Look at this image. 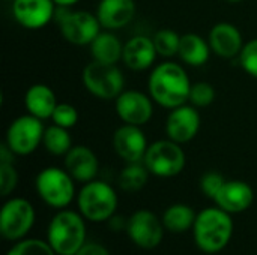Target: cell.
Masks as SVG:
<instances>
[{
	"instance_id": "6da1fadb",
	"label": "cell",
	"mask_w": 257,
	"mask_h": 255,
	"mask_svg": "<svg viewBox=\"0 0 257 255\" xmlns=\"http://www.w3.org/2000/svg\"><path fill=\"white\" fill-rule=\"evenodd\" d=\"M191 80L176 62L158 63L148 78V92L155 104L172 110L188 102Z\"/></svg>"
},
{
	"instance_id": "7a4b0ae2",
	"label": "cell",
	"mask_w": 257,
	"mask_h": 255,
	"mask_svg": "<svg viewBox=\"0 0 257 255\" xmlns=\"http://www.w3.org/2000/svg\"><path fill=\"white\" fill-rule=\"evenodd\" d=\"M194 240L200 251L217 254L223 251L233 234V221L230 213L217 207H208L197 213L193 227Z\"/></svg>"
},
{
	"instance_id": "3957f363",
	"label": "cell",
	"mask_w": 257,
	"mask_h": 255,
	"mask_svg": "<svg viewBox=\"0 0 257 255\" xmlns=\"http://www.w3.org/2000/svg\"><path fill=\"white\" fill-rule=\"evenodd\" d=\"M83 215L62 210L48 225V243L57 255H75L84 245L86 225Z\"/></svg>"
},
{
	"instance_id": "277c9868",
	"label": "cell",
	"mask_w": 257,
	"mask_h": 255,
	"mask_svg": "<svg viewBox=\"0 0 257 255\" xmlns=\"http://www.w3.org/2000/svg\"><path fill=\"white\" fill-rule=\"evenodd\" d=\"M86 90L98 99H116L125 90V75L117 65L89 62L81 74Z\"/></svg>"
},
{
	"instance_id": "5b68a950",
	"label": "cell",
	"mask_w": 257,
	"mask_h": 255,
	"mask_svg": "<svg viewBox=\"0 0 257 255\" xmlns=\"http://www.w3.org/2000/svg\"><path fill=\"white\" fill-rule=\"evenodd\" d=\"M80 213L93 222H102L113 216L117 209L116 191L102 180H92L84 183L78 192Z\"/></svg>"
},
{
	"instance_id": "8992f818",
	"label": "cell",
	"mask_w": 257,
	"mask_h": 255,
	"mask_svg": "<svg viewBox=\"0 0 257 255\" xmlns=\"http://www.w3.org/2000/svg\"><path fill=\"white\" fill-rule=\"evenodd\" d=\"M54 18L65 41L74 45H90L102 29L96 14L89 11H72L71 8L57 6Z\"/></svg>"
},
{
	"instance_id": "52a82bcc",
	"label": "cell",
	"mask_w": 257,
	"mask_h": 255,
	"mask_svg": "<svg viewBox=\"0 0 257 255\" xmlns=\"http://www.w3.org/2000/svg\"><path fill=\"white\" fill-rule=\"evenodd\" d=\"M35 186L41 200L54 209L66 207L75 195L72 176L59 167H47L41 170L36 176Z\"/></svg>"
},
{
	"instance_id": "ba28073f",
	"label": "cell",
	"mask_w": 257,
	"mask_h": 255,
	"mask_svg": "<svg viewBox=\"0 0 257 255\" xmlns=\"http://www.w3.org/2000/svg\"><path fill=\"white\" fill-rule=\"evenodd\" d=\"M185 152L179 143L166 138L154 141L148 146L143 158V164L152 176L157 177H175L185 167Z\"/></svg>"
},
{
	"instance_id": "9c48e42d",
	"label": "cell",
	"mask_w": 257,
	"mask_h": 255,
	"mask_svg": "<svg viewBox=\"0 0 257 255\" xmlns=\"http://www.w3.org/2000/svg\"><path fill=\"white\" fill-rule=\"evenodd\" d=\"M45 126L41 119L32 114H23L14 119L5 135V144L18 156H27L33 153L39 144H42Z\"/></svg>"
},
{
	"instance_id": "30bf717a",
	"label": "cell",
	"mask_w": 257,
	"mask_h": 255,
	"mask_svg": "<svg viewBox=\"0 0 257 255\" xmlns=\"http://www.w3.org/2000/svg\"><path fill=\"white\" fill-rule=\"evenodd\" d=\"M35 210L24 198L8 200L0 212V231L6 240H21L33 227Z\"/></svg>"
},
{
	"instance_id": "8fae6325",
	"label": "cell",
	"mask_w": 257,
	"mask_h": 255,
	"mask_svg": "<svg viewBox=\"0 0 257 255\" xmlns=\"http://www.w3.org/2000/svg\"><path fill=\"white\" fill-rule=\"evenodd\" d=\"M114 108L123 123L143 126L152 119L154 99L140 90H123L114 99Z\"/></svg>"
},
{
	"instance_id": "7c38bea8",
	"label": "cell",
	"mask_w": 257,
	"mask_h": 255,
	"mask_svg": "<svg viewBox=\"0 0 257 255\" xmlns=\"http://www.w3.org/2000/svg\"><path fill=\"white\" fill-rule=\"evenodd\" d=\"M126 233L142 249L157 248L164 234V224L151 210H137L126 222Z\"/></svg>"
},
{
	"instance_id": "4fadbf2b",
	"label": "cell",
	"mask_w": 257,
	"mask_h": 255,
	"mask_svg": "<svg viewBox=\"0 0 257 255\" xmlns=\"http://www.w3.org/2000/svg\"><path fill=\"white\" fill-rule=\"evenodd\" d=\"M200 114L191 104H184L172 108L166 119V135L167 138L185 144L196 138L200 131Z\"/></svg>"
},
{
	"instance_id": "5bb4252c",
	"label": "cell",
	"mask_w": 257,
	"mask_h": 255,
	"mask_svg": "<svg viewBox=\"0 0 257 255\" xmlns=\"http://www.w3.org/2000/svg\"><path fill=\"white\" fill-rule=\"evenodd\" d=\"M53 0H12V15L15 21L29 30L45 27L56 15Z\"/></svg>"
},
{
	"instance_id": "9a60e30c",
	"label": "cell",
	"mask_w": 257,
	"mask_h": 255,
	"mask_svg": "<svg viewBox=\"0 0 257 255\" xmlns=\"http://www.w3.org/2000/svg\"><path fill=\"white\" fill-rule=\"evenodd\" d=\"M148 140L142 126L126 125L119 126L113 134V147L117 156L128 162H142L148 150Z\"/></svg>"
},
{
	"instance_id": "2e32d148",
	"label": "cell",
	"mask_w": 257,
	"mask_h": 255,
	"mask_svg": "<svg viewBox=\"0 0 257 255\" xmlns=\"http://www.w3.org/2000/svg\"><path fill=\"white\" fill-rule=\"evenodd\" d=\"M208 41L211 50L223 59H232L235 56H239L245 45L241 30L229 21H220L214 24L209 30Z\"/></svg>"
},
{
	"instance_id": "e0dca14e",
	"label": "cell",
	"mask_w": 257,
	"mask_h": 255,
	"mask_svg": "<svg viewBox=\"0 0 257 255\" xmlns=\"http://www.w3.org/2000/svg\"><path fill=\"white\" fill-rule=\"evenodd\" d=\"M65 170L74 180L87 183L95 180L99 170V162L90 147L72 146V149L65 155Z\"/></svg>"
},
{
	"instance_id": "ac0fdd59",
	"label": "cell",
	"mask_w": 257,
	"mask_h": 255,
	"mask_svg": "<svg viewBox=\"0 0 257 255\" xmlns=\"http://www.w3.org/2000/svg\"><path fill=\"white\" fill-rule=\"evenodd\" d=\"M215 204L227 213L245 212L254 201L253 188L242 180H227L214 198Z\"/></svg>"
},
{
	"instance_id": "d6986e66",
	"label": "cell",
	"mask_w": 257,
	"mask_h": 255,
	"mask_svg": "<svg viewBox=\"0 0 257 255\" xmlns=\"http://www.w3.org/2000/svg\"><path fill=\"white\" fill-rule=\"evenodd\" d=\"M96 17L105 30H119L128 26L136 15L134 0H99Z\"/></svg>"
},
{
	"instance_id": "ffe728a7",
	"label": "cell",
	"mask_w": 257,
	"mask_h": 255,
	"mask_svg": "<svg viewBox=\"0 0 257 255\" xmlns=\"http://www.w3.org/2000/svg\"><path fill=\"white\" fill-rule=\"evenodd\" d=\"M157 56L158 53L155 50L152 38L137 35L125 42L122 62L131 71L140 72V71H146L148 68H151Z\"/></svg>"
},
{
	"instance_id": "44dd1931",
	"label": "cell",
	"mask_w": 257,
	"mask_h": 255,
	"mask_svg": "<svg viewBox=\"0 0 257 255\" xmlns=\"http://www.w3.org/2000/svg\"><path fill=\"white\" fill-rule=\"evenodd\" d=\"M57 104L59 102L53 89L42 83L32 84L24 93V107L27 113L41 120L51 119V114Z\"/></svg>"
},
{
	"instance_id": "7402d4cb",
	"label": "cell",
	"mask_w": 257,
	"mask_h": 255,
	"mask_svg": "<svg viewBox=\"0 0 257 255\" xmlns=\"http://www.w3.org/2000/svg\"><path fill=\"white\" fill-rule=\"evenodd\" d=\"M123 42L113 30H101L90 42V56L96 62L117 65L123 56Z\"/></svg>"
},
{
	"instance_id": "603a6c76",
	"label": "cell",
	"mask_w": 257,
	"mask_h": 255,
	"mask_svg": "<svg viewBox=\"0 0 257 255\" xmlns=\"http://www.w3.org/2000/svg\"><path fill=\"white\" fill-rule=\"evenodd\" d=\"M211 45L209 41H206L203 36L199 33H185L181 36V44H179V51L178 56L185 65L190 66H203L209 56H211Z\"/></svg>"
},
{
	"instance_id": "cb8c5ba5",
	"label": "cell",
	"mask_w": 257,
	"mask_h": 255,
	"mask_svg": "<svg viewBox=\"0 0 257 255\" xmlns=\"http://www.w3.org/2000/svg\"><path fill=\"white\" fill-rule=\"evenodd\" d=\"M196 212L193 207L187 204H173L163 215L164 228L172 233H185L187 230L194 227Z\"/></svg>"
},
{
	"instance_id": "d4e9b609",
	"label": "cell",
	"mask_w": 257,
	"mask_h": 255,
	"mask_svg": "<svg viewBox=\"0 0 257 255\" xmlns=\"http://www.w3.org/2000/svg\"><path fill=\"white\" fill-rule=\"evenodd\" d=\"M42 146L53 156H65L72 149V137L66 128L53 123L44 131Z\"/></svg>"
},
{
	"instance_id": "484cf974",
	"label": "cell",
	"mask_w": 257,
	"mask_h": 255,
	"mask_svg": "<svg viewBox=\"0 0 257 255\" xmlns=\"http://www.w3.org/2000/svg\"><path fill=\"white\" fill-rule=\"evenodd\" d=\"M149 170L142 162H128L119 176V185L125 192H139L145 188L149 177Z\"/></svg>"
},
{
	"instance_id": "4316f807",
	"label": "cell",
	"mask_w": 257,
	"mask_h": 255,
	"mask_svg": "<svg viewBox=\"0 0 257 255\" xmlns=\"http://www.w3.org/2000/svg\"><path fill=\"white\" fill-rule=\"evenodd\" d=\"M155 50L158 53V56L163 57H172L176 56L179 51V44H181V36L172 30V29H160L155 32V35L152 36Z\"/></svg>"
},
{
	"instance_id": "83f0119b",
	"label": "cell",
	"mask_w": 257,
	"mask_h": 255,
	"mask_svg": "<svg viewBox=\"0 0 257 255\" xmlns=\"http://www.w3.org/2000/svg\"><path fill=\"white\" fill-rule=\"evenodd\" d=\"M215 96H217V92L211 83L197 81L191 84L188 102L194 105L196 108H205V107H209L215 101Z\"/></svg>"
},
{
	"instance_id": "f1b7e54d",
	"label": "cell",
	"mask_w": 257,
	"mask_h": 255,
	"mask_svg": "<svg viewBox=\"0 0 257 255\" xmlns=\"http://www.w3.org/2000/svg\"><path fill=\"white\" fill-rule=\"evenodd\" d=\"M6 255H57L54 249L51 248L50 243L36 240V239H29V240H21L18 242Z\"/></svg>"
},
{
	"instance_id": "f546056e",
	"label": "cell",
	"mask_w": 257,
	"mask_h": 255,
	"mask_svg": "<svg viewBox=\"0 0 257 255\" xmlns=\"http://www.w3.org/2000/svg\"><path fill=\"white\" fill-rule=\"evenodd\" d=\"M51 120L54 125L71 129L78 122V111L72 104L68 102H59L51 114Z\"/></svg>"
},
{
	"instance_id": "4dcf8cb0",
	"label": "cell",
	"mask_w": 257,
	"mask_h": 255,
	"mask_svg": "<svg viewBox=\"0 0 257 255\" xmlns=\"http://www.w3.org/2000/svg\"><path fill=\"white\" fill-rule=\"evenodd\" d=\"M239 62L242 69L257 80V38L248 41L239 53Z\"/></svg>"
},
{
	"instance_id": "1f68e13d",
	"label": "cell",
	"mask_w": 257,
	"mask_h": 255,
	"mask_svg": "<svg viewBox=\"0 0 257 255\" xmlns=\"http://www.w3.org/2000/svg\"><path fill=\"white\" fill-rule=\"evenodd\" d=\"M227 180L223 177L221 173H217V171H208L202 176L200 179V191L209 197V198H215L217 194L221 191V188L224 186Z\"/></svg>"
},
{
	"instance_id": "d6a6232c",
	"label": "cell",
	"mask_w": 257,
	"mask_h": 255,
	"mask_svg": "<svg viewBox=\"0 0 257 255\" xmlns=\"http://www.w3.org/2000/svg\"><path fill=\"white\" fill-rule=\"evenodd\" d=\"M18 183V174L12 164H0V194L9 195Z\"/></svg>"
},
{
	"instance_id": "836d02e7",
	"label": "cell",
	"mask_w": 257,
	"mask_h": 255,
	"mask_svg": "<svg viewBox=\"0 0 257 255\" xmlns=\"http://www.w3.org/2000/svg\"><path fill=\"white\" fill-rule=\"evenodd\" d=\"M75 255H110V252L98 243H84L83 248Z\"/></svg>"
},
{
	"instance_id": "e575fe53",
	"label": "cell",
	"mask_w": 257,
	"mask_h": 255,
	"mask_svg": "<svg viewBox=\"0 0 257 255\" xmlns=\"http://www.w3.org/2000/svg\"><path fill=\"white\" fill-rule=\"evenodd\" d=\"M56 3V6H63V8H71L72 5H75L78 0H53Z\"/></svg>"
},
{
	"instance_id": "d590c367",
	"label": "cell",
	"mask_w": 257,
	"mask_h": 255,
	"mask_svg": "<svg viewBox=\"0 0 257 255\" xmlns=\"http://www.w3.org/2000/svg\"><path fill=\"white\" fill-rule=\"evenodd\" d=\"M227 2H232V3H236V2H242V0H227Z\"/></svg>"
},
{
	"instance_id": "8d00e7d4",
	"label": "cell",
	"mask_w": 257,
	"mask_h": 255,
	"mask_svg": "<svg viewBox=\"0 0 257 255\" xmlns=\"http://www.w3.org/2000/svg\"><path fill=\"white\" fill-rule=\"evenodd\" d=\"M5 2H12V0H5Z\"/></svg>"
}]
</instances>
